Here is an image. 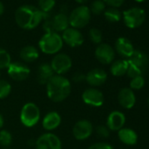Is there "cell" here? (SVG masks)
I'll list each match as a JSON object with an SVG mask.
<instances>
[{
    "mask_svg": "<svg viewBox=\"0 0 149 149\" xmlns=\"http://www.w3.org/2000/svg\"><path fill=\"white\" fill-rule=\"evenodd\" d=\"M12 92V86L6 80L0 79V99L6 98Z\"/></svg>",
    "mask_w": 149,
    "mask_h": 149,
    "instance_id": "83f0119b",
    "label": "cell"
},
{
    "mask_svg": "<svg viewBox=\"0 0 149 149\" xmlns=\"http://www.w3.org/2000/svg\"><path fill=\"white\" fill-rule=\"evenodd\" d=\"M12 63L10 54L4 48L0 47V69H7Z\"/></svg>",
    "mask_w": 149,
    "mask_h": 149,
    "instance_id": "484cf974",
    "label": "cell"
},
{
    "mask_svg": "<svg viewBox=\"0 0 149 149\" xmlns=\"http://www.w3.org/2000/svg\"><path fill=\"white\" fill-rule=\"evenodd\" d=\"M125 123V116L123 112L119 111H111L106 122V126L109 128L110 131H119L122 129Z\"/></svg>",
    "mask_w": 149,
    "mask_h": 149,
    "instance_id": "2e32d148",
    "label": "cell"
},
{
    "mask_svg": "<svg viewBox=\"0 0 149 149\" xmlns=\"http://www.w3.org/2000/svg\"><path fill=\"white\" fill-rule=\"evenodd\" d=\"M136 2H138V3H142V2H144V1H146V0H135Z\"/></svg>",
    "mask_w": 149,
    "mask_h": 149,
    "instance_id": "ab89813d",
    "label": "cell"
},
{
    "mask_svg": "<svg viewBox=\"0 0 149 149\" xmlns=\"http://www.w3.org/2000/svg\"><path fill=\"white\" fill-rule=\"evenodd\" d=\"M4 12H5V7H4V5H3V3H2L1 1H0V16L3 15Z\"/></svg>",
    "mask_w": 149,
    "mask_h": 149,
    "instance_id": "8d00e7d4",
    "label": "cell"
},
{
    "mask_svg": "<svg viewBox=\"0 0 149 149\" xmlns=\"http://www.w3.org/2000/svg\"><path fill=\"white\" fill-rule=\"evenodd\" d=\"M13 143V135L7 130L0 131V145L4 147H8Z\"/></svg>",
    "mask_w": 149,
    "mask_h": 149,
    "instance_id": "4316f807",
    "label": "cell"
},
{
    "mask_svg": "<svg viewBox=\"0 0 149 149\" xmlns=\"http://www.w3.org/2000/svg\"><path fill=\"white\" fill-rule=\"evenodd\" d=\"M19 56L25 62H33L39 58V50L33 46H26L20 50Z\"/></svg>",
    "mask_w": 149,
    "mask_h": 149,
    "instance_id": "603a6c76",
    "label": "cell"
},
{
    "mask_svg": "<svg viewBox=\"0 0 149 149\" xmlns=\"http://www.w3.org/2000/svg\"><path fill=\"white\" fill-rule=\"evenodd\" d=\"M88 149H114L112 146L105 142H97L92 144Z\"/></svg>",
    "mask_w": 149,
    "mask_h": 149,
    "instance_id": "836d02e7",
    "label": "cell"
},
{
    "mask_svg": "<svg viewBox=\"0 0 149 149\" xmlns=\"http://www.w3.org/2000/svg\"><path fill=\"white\" fill-rule=\"evenodd\" d=\"M145 85V79L143 76H139L132 78L130 82V89L131 90H140Z\"/></svg>",
    "mask_w": 149,
    "mask_h": 149,
    "instance_id": "1f68e13d",
    "label": "cell"
},
{
    "mask_svg": "<svg viewBox=\"0 0 149 149\" xmlns=\"http://www.w3.org/2000/svg\"><path fill=\"white\" fill-rule=\"evenodd\" d=\"M107 80V73L99 68H96L89 71L86 74L85 81L92 87H98L103 85Z\"/></svg>",
    "mask_w": 149,
    "mask_h": 149,
    "instance_id": "9a60e30c",
    "label": "cell"
},
{
    "mask_svg": "<svg viewBox=\"0 0 149 149\" xmlns=\"http://www.w3.org/2000/svg\"><path fill=\"white\" fill-rule=\"evenodd\" d=\"M73 135L77 140H84L90 138L93 132V125L87 119H81L73 126Z\"/></svg>",
    "mask_w": 149,
    "mask_h": 149,
    "instance_id": "8fae6325",
    "label": "cell"
},
{
    "mask_svg": "<svg viewBox=\"0 0 149 149\" xmlns=\"http://www.w3.org/2000/svg\"><path fill=\"white\" fill-rule=\"evenodd\" d=\"M104 14L106 20L111 23L118 22L121 19V16H122L119 10H118V8H113V7H111L105 10L104 12Z\"/></svg>",
    "mask_w": 149,
    "mask_h": 149,
    "instance_id": "d4e9b609",
    "label": "cell"
},
{
    "mask_svg": "<svg viewBox=\"0 0 149 149\" xmlns=\"http://www.w3.org/2000/svg\"><path fill=\"white\" fill-rule=\"evenodd\" d=\"M0 77H1V73H0Z\"/></svg>",
    "mask_w": 149,
    "mask_h": 149,
    "instance_id": "b9f144b4",
    "label": "cell"
},
{
    "mask_svg": "<svg viewBox=\"0 0 149 149\" xmlns=\"http://www.w3.org/2000/svg\"><path fill=\"white\" fill-rule=\"evenodd\" d=\"M148 105H149V97H148Z\"/></svg>",
    "mask_w": 149,
    "mask_h": 149,
    "instance_id": "60d3db41",
    "label": "cell"
},
{
    "mask_svg": "<svg viewBox=\"0 0 149 149\" xmlns=\"http://www.w3.org/2000/svg\"><path fill=\"white\" fill-rule=\"evenodd\" d=\"M128 68L127 76L131 78L143 76L149 66L148 55L141 50H134L132 55L127 60Z\"/></svg>",
    "mask_w": 149,
    "mask_h": 149,
    "instance_id": "3957f363",
    "label": "cell"
},
{
    "mask_svg": "<svg viewBox=\"0 0 149 149\" xmlns=\"http://www.w3.org/2000/svg\"><path fill=\"white\" fill-rule=\"evenodd\" d=\"M19 118L23 125L26 127H33L40 119V111L37 104L29 102L22 107Z\"/></svg>",
    "mask_w": 149,
    "mask_h": 149,
    "instance_id": "8992f818",
    "label": "cell"
},
{
    "mask_svg": "<svg viewBox=\"0 0 149 149\" xmlns=\"http://www.w3.org/2000/svg\"><path fill=\"white\" fill-rule=\"evenodd\" d=\"M56 0H39V9L45 13H49L55 6Z\"/></svg>",
    "mask_w": 149,
    "mask_h": 149,
    "instance_id": "f546056e",
    "label": "cell"
},
{
    "mask_svg": "<svg viewBox=\"0 0 149 149\" xmlns=\"http://www.w3.org/2000/svg\"><path fill=\"white\" fill-rule=\"evenodd\" d=\"M77 3L80 4V5H83V4H85L87 2V0H74Z\"/></svg>",
    "mask_w": 149,
    "mask_h": 149,
    "instance_id": "f35d334b",
    "label": "cell"
},
{
    "mask_svg": "<svg viewBox=\"0 0 149 149\" xmlns=\"http://www.w3.org/2000/svg\"><path fill=\"white\" fill-rule=\"evenodd\" d=\"M82 99L84 104L93 107H100L104 104V97L103 93L96 88L86 89L82 94Z\"/></svg>",
    "mask_w": 149,
    "mask_h": 149,
    "instance_id": "7c38bea8",
    "label": "cell"
},
{
    "mask_svg": "<svg viewBox=\"0 0 149 149\" xmlns=\"http://www.w3.org/2000/svg\"><path fill=\"white\" fill-rule=\"evenodd\" d=\"M63 47V40L61 36L55 33H46L39 41V47L40 51L46 54H56Z\"/></svg>",
    "mask_w": 149,
    "mask_h": 149,
    "instance_id": "277c9868",
    "label": "cell"
},
{
    "mask_svg": "<svg viewBox=\"0 0 149 149\" xmlns=\"http://www.w3.org/2000/svg\"><path fill=\"white\" fill-rule=\"evenodd\" d=\"M54 73L49 63L44 62L38 67L37 70V81L40 84L46 85L47 82L54 76Z\"/></svg>",
    "mask_w": 149,
    "mask_h": 149,
    "instance_id": "ffe728a7",
    "label": "cell"
},
{
    "mask_svg": "<svg viewBox=\"0 0 149 149\" xmlns=\"http://www.w3.org/2000/svg\"><path fill=\"white\" fill-rule=\"evenodd\" d=\"M123 19L124 23L127 27L134 29L139 27L145 22L146 13L142 8L132 7L123 13Z\"/></svg>",
    "mask_w": 149,
    "mask_h": 149,
    "instance_id": "52a82bcc",
    "label": "cell"
},
{
    "mask_svg": "<svg viewBox=\"0 0 149 149\" xmlns=\"http://www.w3.org/2000/svg\"><path fill=\"white\" fill-rule=\"evenodd\" d=\"M5 149H7V148H5Z\"/></svg>",
    "mask_w": 149,
    "mask_h": 149,
    "instance_id": "7bdbcfd3",
    "label": "cell"
},
{
    "mask_svg": "<svg viewBox=\"0 0 149 149\" xmlns=\"http://www.w3.org/2000/svg\"><path fill=\"white\" fill-rule=\"evenodd\" d=\"M118 101L124 109H131L136 103V97L132 90L130 88H123L118 92Z\"/></svg>",
    "mask_w": 149,
    "mask_h": 149,
    "instance_id": "e0dca14e",
    "label": "cell"
},
{
    "mask_svg": "<svg viewBox=\"0 0 149 149\" xmlns=\"http://www.w3.org/2000/svg\"><path fill=\"white\" fill-rule=\"evenodd\" d=\"M48 18L47 13H43L39 7L25 5L19 6L15 12V21L17 25L25 30H32L37 27L44 19Z\"/></svg>",
    "mask_w": 149,
    "mask_h": 149,
    "instance_id": "6da1fadb",
    "label": "cell"
},
{
    "mask_svg": "<svg viewBox=\"0 0 149 149\" xmlns=\"http://www.w3.org/2000/svg\"><path fill=\"white\" fill-rule=\"evenodd\" d=\"M96 132L98 137L102 138V139H106L110 136V130L106 125H98L96 128Z\"/></svg>",
    "mask_w": 149,
    "mask_h": 149,
    "instance_id": "d6a6232c",
    "label": "cell"
},
{
    "mask_svg": "<svg viewBox=\"0 0 149 149\" xmlns=\"http://www.w3.org/2000/svg\"><path fill=\"white\" fill-rule=\"evenodd\" d=\"M90 11L93 14L99 15L105 11V4L103 0H95L91 6Z\"/></svg>",
    "mask_w": 149,
    "mask_h": 149,
    "instance_id": "f1b7e54d",
    "label": "cell"
},
{
    "mask_svg": "<svg viewBox=\"0 0 149 149\" xmlns=\"http://www.w3.org/2000/svg\"><path fill=\"white\" fill-rule=\"evenodd\" d=\"M61 123V117L57 111H49L42 120V126L47 131H53L59 127Z\"/></svg>",
    "mask_w": 149,
    "mask_h": 149,
    "instance_id": "d6986e66",
    "label": "cell"
},
{
    "mask_svg": "<svg viewBox=\"0 0 149 149\" xmlns=\"http://www.w3.org/2000/svg\"><path fill=\"white\" fill-rule=\"evenodd\" d=\"M104 3L110 6L111 7H113V8H118V7H120L125 0H103Z\"/></svg>",
    "mask_w": 149,
    "mask_h": 149,
    "instance_id": "e575fe53",
    "label": "cell"
},
{
    "mask_svg": "<svg viewBox=\"0 0 149 149\" xmlns=\"http://www.w3.org/2000/svg\"><path fill=\"white\" fill-rule=\"evenodd\" d=\"M128 68L127 60H118L111 63V73L114 77H122L126 74Z\"/></svg>",
    "mask_w": 149,
    "mask_h": 149,
    "instance_id": "cb8c5ba5",
    "label": "cell"
},
{
    "mask_svg": "<svg viewBox=\"0 0 149 149\" xmlns=\"http://www.w3.org/2000/svg\"><path fill=\"white\" fill-rule=\"evenodd\" d=\"M118 139H120L121 142H123L125 145L128 146H132L137 143L138 136L137 133L130 128H122L118 131Z\"/></svg>",
    "mask_w": 149,
    "mask_h": 149,
    "instance_id": "7402d4cb",
    "label": "cell"
},
{
    "mask_svg": "<svg viewBox=\"0 0 149 149\" xmlns=\"http://www.w3.org/2000/svg\"><path fill=\"white\" fill-rule=\"evenodd\" d=\"M115 50L120 56L129 59L132 55L135 49L128 39L125 37H119L115 42Z\"/></svg>",
    "mask_w": 149,
    "mask_h": 149,
    "instance_id": "ac0fdd59",
    "label": "cell"
},
{
    "mask_svg": "<svg viewBox=\"0 0 149 149\" xmlns=\"http://www.w3.org/2000/svg\"><path fill=\"white\" fill-rule=\"evenodd\" d=\"M61 39L68 46L71 47H77L83 45L84 41V35L82 33L76 28L68 27L64 32H62Z\"/></svg>",
    "mask_w": 149,
    "mask_h": 149,
    "instance_id": "4fadbf2b",
    "label": "cell"
},
{
    "mask_svg": "<svg viewBox=\"0 0 149 149\" xmlns=\"http://www.w3.org/2000/svg\"><path fill=\"white\" fill-rule=\"evenodd\" d=\"M3 125H4V118H3L2 114L0 113V129L2 128Z\"/></svg>",
    "mask_w": 149,
    "mask_h": 149,
    "instance_id": "74e56055",
    "label": "cell"
},
{
    "mask_svg": "<svg viewBox=\"0 0 149 149\" xmlns=\"http://www.w3.org/2000/svg\"><path fill=\"white\" fill-rule=\"evenodd\" d=\"M52 29L53 32L60 33L64 32L67 28H68L69 22H68V17L67 14L63 13H60L54 17V19L51 20Z\"/></svg>",
    "mask_w": 149,
    "mask_h": 149,
    "instance_id": "44dd1931",
    "label": "cell"
},
{
    "mask_svg": "<svg viewBox=\"0 0 149 149\" xmlns=\"http://www.w3.org/2000/svg\"><path fill=\"white\" fill-rule=\"evenodd\" d=\"M91 17V13L90 8L85 6H80L74 9L68 16L69 26L76 29L84 28L89 24Z\"/></svg>",
    "mask_w": 149,
    "mask_h": 149,
    "instance_id": "5b68a950",
    "label": "cell"
},
{
    "mask_svg": "<svg viewBox=\"0 0 149 149\" xmlns=\"http://www.w3.org/2000/svg\"><path fill=\"white\" fill-rule=\"evenodd\" d=\"M30 68L20 61H14L10 64L7 68V74L8 76L14 81L21 82L27 79L30 74Z\"/></svg>",
    "mask_w": 149,
    "mask_h": 149,
    "instance_id": "30bf717a",
    "label": "cell"
},
{
    "mask_svg": "<svg viewBox=\"0 0 149 149\" xmlns=\"http://www.w3.org/2000/svg\"><path fill=\"white\" fill-rule=\"evenodd\" d=\"M50 65L55 74L62 76L63 74L68 72L72 68V60L67 54L58 53L53 57Z\"/></svg>",
    "mask_w": 149,
    "mask_h": 149,
    "instance_id": "ba28073f",
    "label": "cell"
},
{
    "mask_svg": "<svg viewBox=\"0 0 149 149\" xmlns=\"http://www.w3.org/2000/svg\"><path fill=\"white\" fill-rule=\"evenodd\" d=\"M34 146L36 149H61L62 147L60 138L52 132L41 134L36 139Z\"/></svg>",
    "mask_w": 149,
    "mask_h": 149,
    "instance_id": "9c48e42d",
    "label": "cell"
},
{
    "mask_svg": "<svg viewBox=\"0 0 149 149\" xmlns=\"http://www.w3.org/2000/svg\"><path fill=\"white\" fill-rule=\"evenodd\" d=\"M47 97L55 103H61L67 99L71 93V84L63 76H54L46 84Z\"/></svg>",
    "mask_w": 149,
    "mask_h": 149,
    "instance_id": "7a4b0ae2",
    "label": "cell"
},
{
    "mask_svg": "<svg viewBox=\"0 0 149 149\" xmlns=\"http://www.w3.org/2000/svg\"><path fill=\"white\" fill-rule=\"evenodd\" d=\"M89 36L90 40L94 43V44H101L102 40H103V35L102 33L99 29L97 28H91L89 32Z\"/></svg>",
    "mask_w": 149,
    "mask_h": 149,
    "instance_id": "4dcf8cb0",
    "label": "cell"
},
{
    "mask_svg": "<svg viewBox=\"0 0 149 149\" xmlns=\"http://www.w3.org/2000/svg\"><path fill=\"white\" fill-rule=\"evenodd\" d=\"M85 78H86V74H84L81 72L74 73L72 77V80L74 83H82V82L85 81Z\"/></svg>",
    "mask_w": 149,
    "mask_h": 149,
    "instance_id": "d590c367",
    "label": "cell"
},
{
    "mask_svg": "<svg viewBox=\"0 0 149 149\" xmlns=\"http://www.w3.org/2000/svg\"><path fill=\"white\" fill-rule=\"evenodd\" d=\"M95 56L99 62L103 64H111L115 58V50L109 44L101 43L95 50Z\"/></svg>",
    "mask_w": 149,
    "mask_h": 149,
    "instance_id": "5bb4252c",
    "label": "cell"
}]
</instances>
